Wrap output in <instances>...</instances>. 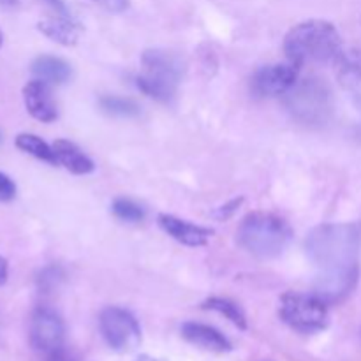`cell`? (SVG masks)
Returning a JSON list of instances; mask_svg holds the SVG:
<instances>
[{
    "mask_svg": "<svg viewBox=\"0 0 361 361\" xmlns=\"http://www.w3.org/2000/svg\"><path fill=\"white\" fill-rule=\"evenodd\" d=\"M307 254L317 267L314 295L324 303L348 298L360 277L361 228L358 224H323L307 236Z\"/></svg>",
    "mask_w": 361,
    "mask_h": 361,
    "instance_id": "6da1fadb",
    "label": "cell"
},
{
    "mask_svg": "<svg viewBox=\"0 0 361 361\" xmlns=\"http://www.w3.org/2000/svg\"><path fill=\"white\" fill-rule=\"evenodd\" d=\"M284 51L289 62L298 67L337 62L344 53L341 34L334 23L324 20H309L295 25L284 39Z\"/></svg>",
    "mask_w": 361,
    "mask_h": 361,
    "instance_id": "7a4b0ae2",
    "label": "cell"
},
{
    "mask_svg": "<svg viewBox=\"0 0 361 361\" xmlns=\"http://www.w3.org/2000/svg\"><path fill=\"white\" fill-rule=\"evenodd\" d=\"M238 242L259 259H274L284 254L293 240V229L284 219L267 212H252L238 228Z\"/></svg>",
    "mask_w": 361,
    "mask_h": 361,
    "instance_id": "3957f363",
    "label": "cell"
},
{
    "mask_svg": "<svg viewBox=\"0 0 361 361\" xmlns=\"http://www.w3.org/2000/svg\"><path fill=\"white\" fill-rule=\"evenodd\" d=\"M182 73L183 63L178 55L162 48L147 49L141 56L137 88L155 101L169 102L178 90Z\"/></svg>",
    "mask_w": 361,
    "mask_h": 361,
    "instance_id": "277c9868",
    "label": "cell"
},
{
    "mask_svg": "<svg viewBox=\"0 0 361 361\" xmlns=\"http://www.w3.org/2000/svg\"><path fill=\"white\" fill-rule=\"evenodd\" d=\"M286 108L296 122L321 127L334 115V92L321 78H305L286 94Z\"/></svg>",
    "mask_w": 361,
    "mask_h": 361,
    "instance_id": "5b68a950",
    "label": "cell"
},
{
    "mask_svg": "<svg viewBox=\"0 0 361 361\" xmlns=\"http://www.w3.org/2000/svg\"><path fill=\"white\" fill-rule=\"evenodd\" d=\"M279 316L289 328L305 335L317 334L330 323L328 303H324L314 293L305 295V293L289 291L282 295Z\"/></svg>",
    "mask_w": 361,
    "mask_h": 361,
    "instance_id": "8992f818",
    "label": "cell"
},
{
    "mask_svg": "<svg viewBox=\"0 0 361 361\" xmlns=\"http://www.w3.org/2000/svg\"><path fill=\"white\" fill-rule=\"evenodd\" d=\"M102 338L118 353L134 351L141 344V328L136 317L122 307H108L99 317Z\"/></svg>",
    "mask_w": 361,
    "mask_h": 361,
    "instance_id": "52a82bcc",
    "label": "cell"
},
{
    "mask_svg": "<svg viewBox=\"0 0 361 361\" xmlns=\"http://www.w3.org/2000/svg\"><path fill=\"white\" fill-rule=\"evenodd\" d=\"M66 326L59 314L49 307H37L30 319V344L44 358L49 353L63 348Z\"/></svg>",
    "mask_w": 361,
    "mask_h": 361,
    "instance_id": "ba28073f",
    "label": "cell"
},
{
    "mask_svg": "<svg viewBox=\"0 0 361 361\" xmlns=\"http://www.w3.org/2000/svg\"><path fill=\"white\" fill-rule=\"evenodd\" d=\"M300 67L296 63H271L256 71L252 76L250 87L259 97H277L284 95L295 87L298 81Z\"/></svg>",
    "mask_w": 361,
    "mask_h": 361,
    "instance_id": "9c48e42d",
    "label": "cell"
},
{
    "mask_svg": "<svg viewBox=\"0 0 361 361\" xmlns=\"http://www.w3.org/2000/svg\"><path fill=\"white\" fill-rule=\"evenodd\" d=\"M157 222L162 228V231L168 233L173 240H176V242L183 243L187 247L207 245L208 240L214 235V229L192 224V222L183 221V219L175 217V215L161 214L157 217Z\"/></svg>",
    "mask_w": 361,
    "mask_h": 361,
    "instance_id": "30bf717a",
    "label": "cell"
},
{
    "mask_svg": "<svg viewBox=\"0 0 361 361\" xmlns=\"http://www.w3.org/2000/svg\"><path fill=\"white\" fill-rule=\"evenodd\" d=\"M23 101L28 115L39 122L49 123L56 118V106L53 102L49 85L41 80L28 81L23 87Z\"/></svg>",
    "mask_w": 361,
    "mask_h": 361,
    "instance_id": "8fae6325",
    "label": "cell"
},
{
    "mask_svg": "<svg viewBox=\"0 0 361 361\" xmlns=\"http://www.w3.org/2000/svg\"><path fill=\"white\" fill-rule=\"evenodd\" d=\"M337 78L345 94L361 111V49L342 53L337 60Z\"/></svg>",
    "mask_w": 361,
    "mask_h": 361,
    "instance_id": "7c38bea8",
    "label": "cell"
},
{
    "mask_svg": "<svg viewBox=\"0 0 361 361\" xmlns=\"http://www.w3.org/2000/svg\"><path fill=\"white\" fill-rule=\"evenodd\" d=\"M182 337L190 344L212 353H229L231 351V342L226 335L215 330L214 326H208L203 323H194L189 321L182 326Z\"/></svg>",
    "mask_w": 361,
    "mask_h": 361,
    "instance_id": "4fadbf2b",
    "label": "cell"
},
{
    "mask_svg": "<svg viewBox=\"0 0 361 361\" xmlns=\"http://www.w3.org/2000/svg\"><path fill=\"white\" fill-rule=\"evenodd\" d=\"M37 28L41 30V34L46 35V37L63 46L76 44L81 34L80 23H76L69 14L55 13L53 16L44 18V20L39 21Z\"/></svg>",
    "mask_w": 361,
    "mask_h": 361,
    "instance_id": "5bb4252c",
    "label": "cell"
},
{
    "mask_svg": "<svg viewBox=\"0 0 361 361\" xmlns=\"http://www.w3.org/2000/svg\"><path fill=\"white\" fill-rule=\"evenodd\" d=\"M51 147L55 152L56 164L63 166L67 171L74 173V175H88L94 171L95 166L92 159L73 141L56 140Z\"/></svg>",
    "mask_w": 361,
    "mask_h": 361,
    "instance_id": "9a60e30c",
    "label": "cell"
},
{
    "mask_svg": "<svg viewBox=\"0 0 361 361\" xmlns=\"http://www.w3.org/2000/svg\"><path fill=\"white\" fill-rule=\"evenodd\" d=\"M30 71L35 76V80H41L48 85L66 83V81H69L71 74H73L71 66L66 60L53 55L37 56V59L32 62Z\"/></svg>",
    "mask_w": 361,
    "mask_h": 361,
    "instance_id": "2e32d148",
    "label": "cell"
},
{
    "mask_svg": "<svg viewBox=\"0 0 361 361\" xmlns=\"http://www.w3.org/2000/svg\"><path fill=\"white\" fill-rule=\"evenodd\" d=\"M14 145H16L21 152L39 159V161H44L48 162V164H56V157L51 145H48L42 137L35 136V134H30V133L18 134L16 140H14Z\"/></svg>",
    "mask_w": 361,
    "mask_h": 361,
    "instance_id": "e0dca14e",
    "label": "cell"
},
{
    "mask_svg": "<svg viewBox=\"0 0 361 361\" xmlns=\"http://www.w3.org/2000/svg\"><path fill=\"white\" fill-rule=\"evenodd\" d=\"M203 309L219 312L221 316H224L226 319L231 321L236 328H240V330H247V317L245 314H243L242 307H240L238 303L231 302L229 298H219V296L208 298L207 302L203 303Z\"/></svg>",
    "mask_w": 361,
    "mask_h": 361,
    "instance_id": "ac0fdd59",
    "label": "cell"
},
{
    "mask_svg": "<svg viewBox=\"0 0 361 361\" xmlns=\"http://www.w3.org/2000/svg\"><path fill=\"white\" fill-rule=\"evenodd\" d=\"M102 111L108 115L120 116V118H133V116L140 115V106L133 101V99L118 97V95H104L99 101Z\"/></svg>",
    "mask_w": 361,
    "mask_h": 361,
    "instance_id": "d6986e66",
    "label": "cell"
},
{
    "mask_svg": "<svg viewBox=\"0 0 361 361\" xmlns=\"http://www.w3.org/2000/svg\"><path fill=\"white\" fill-rule=\"evenodd\" d=\"M111 212L115 214L116 219L123 222H141L145 219V208L137 204L136 201L129 200V197H116L111 204Z\"/></svg>",
    "mask_w": 361,
    "mask_h": 361,
    "instance_id": "ffe728a7",
    "label": "cell"
},
{
    "mask_svg": "<svg viewBox=\"0 0 361 361\" xmlns=\"http://www.w3.org/2000/svg\"><path fill=\"white\" fill-rule=\"evenodd\" d=\"M62 279H63V274L59 267H49L46 268V270L41 274V277H39V286L48 291V289H53L55 286H59V282L62 281Z\"/></svg>",
    "mask_w": 361,
    "mask_h": 361,
    "instance_id": "44dd1931",
    "label": "cell"
},
{
    "mask_svg": "<svg viewBox=\"0 0 361 361\" xmlns=\"http://www.w3.org/2000/svg\"><path fill=\"white\" fill-rule=\"evenodd\" d=\"M14 196H16V185L6 173L0 171V203L11 201Z\"/></svg>",
    "mask_w": 361,
    "mask_h": 361,
    "instance_id": "7402d4cb",
    "label": "cell"
},
{
    "mask_svg": "<svg viewBox=\"0 0 361 361\" xmlns=\"http://www.w3.org/2000/svg\"><path fill=\"white\" fill-rule=\"evenodd\" d=\"M44 361H78L76 356L69 351V349L63 345V348L56 349V351L49 353V355L44 356Z\"/></svg>",
    "mask_w": 361,
    "mask_h": 361,
    "instance_id": "603a6c76",
    "label": "cell"
},
{
    "mask_svg": "<svg viewBox=\"0 0 361 361\" xmlns=\"http://www.w3.org/2000/svg\"><path fill=\"white\" fill-rule=\"evenodd\" d=\"M242 201L243 200L240 197V200H233V201H229L228 204H224V207L217 208V212H215V217H217V219H229L233 214H235L236 210H238V207L242 204Z\"/></svg>",
    "mask_w": 361,
    "mask_h": 361,
    "instance_id": "cb8c5ba5",
    "label": "cell"
},
{
    "mask_svg": "<svg viewBox=\"0 0 361 361\" xmlns=\"http://www.w3.org/2000/svg\"><path fill=\"white\" fill-rule=\"evenodd\" d=\"M102 4H104L109 11H115V13H118V11L127 9V6H129V0H102Z\"/></svg>",
    "mask_w": 361,
    "mask_h": 361,
    "instance_id": "d4e9b609",
    "label": "cell"
},
{
    "mask_svg": "<svg viewBox=\"0 0 361 361\" xmlns=\"http://www.w3.org/2000/svg\"><path fill=\"white\" fill-rule=\"evenodd\" d=\"M44 2L48 4V6L51 7L56 14H69V11H67L63 0H44Z\"/></svg>",
    "mask_w": 361,
    "mask_h": 361,
    "instance_id": "484cf974",
    "label": "cell"
},
{
    "mask_svg": "<svg viewBox=\"0 0 361 361\" xmlns=\"http://www.w3.org/2000/svg\"><path fill=\"white\" fill-rule=\"evenodd\" d=\"M7 277H9V264H7V261L0 256V286L6 284Z\"/></svg>",
    "mask_w": 361,
    "mask_h": 361,
    "instance_id": "4316f807",
    "label": "cell"
},
{
    "mask_svg": "<svg viewBox=\"0 0 361 361\" xmlns=\"http://www.w3.org/2000/svg\"><path fill=\"white\" fill-rule=\"evenodd\" d=\"M134 361H164V360L152 358V356H148V355H143V356H140V358H137V360H134Z\"/></svg>",
    "mask_w": 361,
    "mask_h": 361,
    "instance_id": "83f0119b",
    "label": "cell"
},
{
    "mask_svg": "<svg viewBox=\"0 0 361 361\" xmlns=\"http://www.w3.org/2000/svg\"><path fill=\"white\" fill-rule=\"evenodd\" d=\"M18 0H0V6H6V7H13L16 6Z\"/></svg>",
    "mask_w": 361,
    "mask_h": 361,
    "instance_id": "f1b7e54d",
    "label": "cell"
},
{
    "mask_svg": "<svg viewBox=\"0 0 361 361\" xmlns=\"http://www.w3.org/2000/svg\"><path fill=\"white\" fill-rule=\"evenodd\" d=\"M2 42H4V35H2V30H0V48H2Z\"/></svg>",
    "mask_w": 361,
    "mask_h": 361,
    "instance_id": "f546056e",
    "label": "cell"
},
{
    "mask_svg": "<svg viewBox=\"0 0 361 361\" xmlns=\"http://www.w3.org/2000/svg\"><path fill=\"white\" fill-rule=\"evenodd\" d=\"M0 143H2V133H0Z\"/></svg>",
    "mask_w": 361,
    "mask_h": 361,
    "instance_id": "4dcf8cb0",
    "label": "cell"
},
{
    "mask_svg": "<svg viewBox=\"0 0 361 361\" xmlns=\"http://www.w3.org/2000/svg\"><path fill=\"white\" fill-rule=\"evenodd\" d=\"M99 2H102V0H99Z\"/></svg>",
    "mask_w": 361,
    "mask_h": 361,
    "instance_id": "1f68e13d",
    "label": "cell"
}]
</instances>
